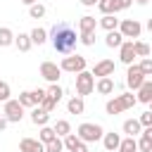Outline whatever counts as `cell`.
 Masks as SVG:
<instances>
[{
	"instance_id": "1",
	"label": "cell",
	"mask_w": 152,
	"mask_h": 152,
	"mask_svg": "<svg viewBox=\"0 0 152 152\" xmlns=\"http://www.w3.org/2000/svg\"><path fill=\"white\" fill-rule=\"evenodd\" d=\"M50 38H52L55 52H59V55H71L74 48H76V43H78L76 28H74L69 21H57V24L50 28Z\"/></svg>"
},
{
	"instance_id": "2",
	"label": "cell",
	"mask_w": 152,
	"mask_h": 152,
	"mask_svg": "<svg viewBox=\"0 0 152 152\" xmlns=\"http://www.w3.org/2000/svg\"><path fill=\"white\" fill-rule=\"evenodd\" d=\"M135 102H138V97H135L133 93H124V95H116V97H112V100L104 104V112H107L109 116H114V114H121V112L131 109Z\"/></svg>"
},
{
	"instance_id": "3",
	"label": "cell",
	"mask_w": 152,
	"mask_h": 152,
	"mask_svg": "<svg viewBox=\"0 0 152 152\" xmlns=\"http://www.w3.org/2000/svg\"><path fill=\"white\" fill-rule=\"evenodd\" d=\"M76 135L83 140V142H97V140H102L104 138V128L100 126V124H81L78 128H76Z\"/></svg>"
},
{
	"instance_id": "4",
	"label": "cell",
	"mask_w": 152,
	"mask_h": 152,
	"mask_svg": "<svg viewBox=\"0 0 152 152\" xmlns=\"http://www.w3.org/2000/svg\"><path fill=\"white\" fill-rule=\"evenodd\" d=\"M95 90V76H93V71H81V74H76V95L78 97H86V95H90Z\"/></svg>"
},
{
	"instance_id": "5",
	"label": "cell",
	"mask_w": 152,
	"mask_h": 152,
	"mask_svg": "<svg viewBox=\"0 0 152 152\" xmlns=\"http://www.w3.org/2000/svg\"><path fill=\"white\" fill-rule=\"evenodd\" d=\"M59 66H62V71H69V74H81V71H86V57L83 55H66L62 62H59Z\"/></svg>"
},
{
	"instance_id": "6",
	"label": "cell",
	"mask_w": 152,
	"mask_h": 152,
	"mask_svg": "<svg viewBox=\"0 0 152 152\" xmlns=\"http://www.w3.org/2000/svg\"><path fill=\"white\" fill-rule=\"evenodd\" d=\"M147 81V76L142 74V69H140V64H131L128 66V71H126V86L131 88V90H140V86Z\"/></svg>"
},
{
	"instance_id": "7",
	"label": "cell",
	"mask_w": 152,
	"mask_h": 152,
	"mask_svg": "<svg viewBox=\"0 0 152 152\" xmlns=\"http://www.w3.org/2000/svg\"><path fill=\"white\" fill-rule=\"evenodd\" d=\"M2 114L7 116V121H10V124H19V121L24 119V107H21V102H19V100H7V102H5Z\"/></svg>"
},
{
	"instance_id": "8",
	"label": "cell",
	"mask_w": 152,
	"mask_h": 152,
	"mask_svg": "<svg viewBox=\"0 0 152 152\" xmlns=\"http://www.w3.org/2000/svg\"><path fill=\"white\" fill-rule=\"evenodd\" d=\"M119 31H121V36H124V38H140L142 24H140L138 19H121Z\"/></svg>"
},
{
	"instance_id": "9",
	"label": "cell",
	"mask_w": 152,
	"mask_h": 152,
	"mask_svg": "<svg viewBox=\"0 0 152 152\" xmlns=\"http://www.w3.org/2000/svg\"><path fill=\"white\" fill-rule=\"evenodd\" d=\"M40 76H43L48 83H57L59 76H62V66L55 64V62H43V64H40Z\"/></svg>"
},
{
	"instance_id": "10",
	"label": "cell",
	"mask_w": 152,
	"mask_h": 152,
	"mask_svg": "<svg viewBox=\"0 0 152 152\" xmlns=\"http://www.w3.org/2000/svg\"><path fill=\"white\" fill-rule=\"evenodd\" d=\"M114 69H116V64H114L112 59H100V62L93 66V76H97V78L114 76Z\"/></svg>"
},
{
	"instance_id": "11",
	"label": "cell",
	"mask_w": 152,
	"mask_h": 152,
	"mask_svg": "<svg viewBox=\"0 0 152 152\" xmlns=\"http://www.w3.org/2000/svg\"><path fill=\"white\" fill-rule=\"evenodd\" d=\"M64 150H66V152H88L86 142H83L76 133H69V135L64 138Z\"/></svg>"
},
{
	"instance_id": "12",
	"label": "cell",
	"mask_w": 152,
	"mask_h": 152,
	"mask_svg": "<svg viewBox=\"0 0 152 152\" xmlns=\"http://www.w3.org/2000/svg\"><path fill=\"white\" fill-rule=\"evenodd\" d=\"M133 57H138L135 55V45H133V40H124V45L119 48V59L124 62V64H133Z\"/></svg>"
},
{
	"instance_id": "13",
	"label": "cell",
	"mask_w": 152,
	"mask_h": 152,
	"mask_svg": "<svg viewBox=\"0 0 152 152\" xmlns=\"http://www.w3.org/2000/svg\"><path fill=\"white\" fill-rule=\"evenodd\" d=\"M19 152H45V145L36 138H24L19 142Z\"/></svg>"
},
{
	"instance_id": "14",
	"label": "cell",
	"mask_w": 152,
	"mask_h": 152,
	"mask_svg": "<svg viewBox=\"0 0 152 152\" xmlns=\"http://www.w3.org/2000/svg\"><path fill=\"white\" fill-rule=\"evenodd\" d=\"M31 121L43 128V126H48V121H50V112H45L43 107H33V109H31Z\"/></svg>"
},
{
	"instance_id": "15",
	"label": "cell",
	"mask_w": 152,
	"mask_h": 152,
	"mask_svg": "<svg viewBox=\"0 0 152 152\" xmlns=\"http://www.w3.org/2000/svg\"><path fill=\"white\" fill-rule=\"evenodd\" d=\"M121 140H124V138H121L119 133H114V131H112V133H104V138H102V142H104V150H107V152H116V150H119V145H121Z\"/></svg>"
},
{
	"instance_id": "16",
	"label": "cell",
	"mask_w": 152,
	"mask_h": 152,
	"mask_svg": "<svg viewBox=\"0 0 152 152\" xmlns=\"http://www.w3.org/2000/svg\"><path fill=\"white\" fill-rule=\"evenodd\" d=\"M138 152H152V126L142 128L140 140H138Z\"/></svg>"
},
{
	"instance_id": "17",
	"label": "cell",
	"mask_w": 152,
	"mask_h": 152,
	"mask_svg": "<svg viewBox=\"0 0 152 152\" xmlns=\"http://www.w3.org/2000/svg\"><path fill=\"white\" fill-rule=\"evenodd\" d=\"M95 90H97L100 95H112V93H114V78H112V76L97 78V83H95Z\"/></svg>"
},
{
	"instance_id": "18",
	"label": "cell",
	"mask_w": 152,
	"mask_h": 152,
	"mask_svg": "<svg viewBox=\"0 0 152 152\" xmlns=\"http://www.w3.org/2000/svg\"><path fill=\"white\" fill-rule=\"evenodd\" d=\"M135 97H138V102H142V104H150V102H152V81H150V78L140 86V90L135 93Z\"/></svg>"
},
{
	"instance_id": "19",
	"label": "cell",
	"mask_w": 152,
	"mask_h": 152,
	"mask_svg": "<svg viewBox=\"0 0 152 152\" xmlns=\"http://www.w3.org/2000/svg\"><path fill=\"white\" fill-rule=\"evenodd\" d=\"M124 133H126V135H131V138L140 135V133H142L140 121H138V119H126V121H124Z\"/></svg>"
},
{
	"instance_id": "20",
	"label": "cell",
	"mask_w": 152,
	"mask_h": 152,
	"mask_svg": "<svg viewBox=\"0 0 152 152\" xmlns=\"http://www.w3.org/2000/svg\"><path fill=\"white\" fill-rule=\"evenodd\" d=\"M95 28H97L95 17L86 14V17H81V19H78V31H81V33H90V31H95Z\"/></svg>"
},
{
	"instance_id": "21",
	"label": "cell",
	"mask_w": 152,
	"mask_h": 152,
	"mask_svg": "<svg viewBox=\"0 0 152 152\" xmlns=\"http://www.w3.org/2000/svg\"><path fill=\"white\" fill-rule=\"evenodd\" d=\"M119 24H121V21H119L114 14H104V17L97 21V26H102L107 33H109V31H116V28H119Z\"/></svg>"
},
{
	"instance_id": "22",
	"label": "cell",
	"mask_w": 152,
	"mask_h": 152,
	"mask_svg": "<svg viewBox=\"0 0 152 152\" xmlns=\"http://www.w3.org/2000/svg\"><path fill=\"white\" fill-rule=\"evenodd\" d=\"M14 45L19 48V52H28V50H31V45H33L31 33H19V36L14 38Z\"/></svg>"
},
{
	"instance_id": "23",
	"label": "cell",
	"mask_w": 152,
	"mask_h": 152,
	"mask_svg": "<svg viewBox=\"0 0 152 152\" xmlns=\"http://www.w3.org/2000/svg\"><path fill=\"white\" fill-rule=\"evenodd\" d=\"M66 109H69V114H83L86 112V102H83V97H71L69 102H66Z\"/></svg>"
},
{
	"instance_id": "24",
	"label": "cell",
	"mask_w": 152,
	"mask_h": 152,
	"mask_svg": "<svg viewBox=\"0 0 152 152\" xmlns=\"http://www.w3.org/2000/svg\"><path fill=\"white\" fill-rule=\"evenodd\" d=\"M104 43H107V48H121V45H124L121 31H109V33L104 36Z\"/></svg>"
},
{
	"instance_id": "25",
	"label": "cell",
	"mask_w": 152,
	"mask_h": 152,
	"mask_svg": "<svg viewBox=\"0 0 152 152\" xmlns=\"http://www.w3.org/2000/svg\"><path fill=\"white\" fill-rule=\"evenodd\" d=\"M17 100L21 102V107H24V109H26V107H31V109H33V107H38V100L33 97V90H24V93H19V97H17Z\"/></svg>"
},
{
	"instance_id": "26",
	"label": "cell",
	"mask_w": 152,
	"mask_h": 152,
	"mask_svg": "<svg viewBox=\"0 0 152 152\" xmlns=\"http://www.w3.org/2000/svg\"><path fill=\"white\" fill-rule=\"evenodd\" d=\"M14 33H12V28H7V26H0V48H10V45H14Z\"/></svg>"
},
{
	"instance_id": "27",
	"label": "cell",
	"mask_w": 152,
	"mask_h": 152,
	"mask_svg": "<svg viewBox=\"0 0 152 152\" xmlns=\"http://www.w3.org/2000/svg\"><path fill=\"white\" fill-rule=\"evenodd\" d=\"M55 138H59V135H57V133H55V128H50V126H43V128H40V133H38V140H40L43 145L52 142Z\"/></svg>"
},
{
	"instance_id": "28",
	"label": "cell",
	"mask_w": 152,
	"mask_h": 152,
	"mask_svg": "<svg viewBox=\"0 0 152 152\" xmlns=\"http://www.w3.org/2000/svg\"><path fill=\"white\" fill-rule=\"evenodd\" d=\"M116 152H138V140L131 138V135H126V138L121 140V145H119Z\"/></svg>"
},
{
	"instance_id": "29",
	"label": "cell",
	"mask_w": 152,
	"mask_h": 152,
	"mask_svg": "<svg viewBox=\"0 0 152 152\" xmlns=\"http://www.w3.org/2000/svg\"><path fill=\"white\" fill-rule=\"evenodd\" d=\"M52 128H55V133H57L59 138H66V135L71 133V124H69L66 119H59V121H57V124H55Z\"/></svg>"
},
{
	"instance_id": "30",
	"label": "cell",
	"mask_w": 152,
	"mask_h": 152,
	"mask_svg": "<svg viewBox=\"0 0 152 152\" xmlns=\"http://www.w3.org/2000/svg\"><path fill=\"white\" fill-rule=\"evenodd\" d=\"M31 40H33V45H43V43L48 40V31L40 28V26H36V28L31 31Z\"/></svg>"
},
{
	"instance_id": "31",
	"label": "cell",
	"mask_w": 152,
	"mask_h": 152,
	"mask_svg": "<svg viewBox=\"0 0 152 152\" xmlns=\"http://www.w3.org/2000/svg\"><path fill=\"white\" fill-rule=\"evenodd\" d=\"M97 10L102 12V17H104V14H116L114 0H100V2H97Z\"/></svg>"
},
{
	"instance_id": "32",
	"label": "cell",
	"mask_w": 152,
	"mask_h": 152,
	"mask_svg": "<svg viewBox=\"0 0 152 152\" xmlns=\"http://www.w3.org/2000/svg\"><path fill=\"white\" fill-rule=\"evenodd\" d=\"M45 12H48V10H45V5H40V2H36V5L28 7V17H31V19H43Z\"/></svg>"
},
{
	"instance_id": "33",
	"label": "cell",
	"mask_w": 152,
	"mask_h": 152,
	"mask_svg": "<svg viewBox=\"0 0 152 152\" xmlns=\"http://www.w3.org/2000/svg\"><path fill=\"white\" fill-rule=\"evenodd\" d=\"M48 95H50L55 102H59V100H62V95H64V90H62V86H57V83H50V88H48Z\"/></svg>"
},
{
	"instance_id": "34",
	"label": "cell",
	"mask_w": 152,
	"mask_h": 152,
	"mask_svg": "<svg viewBox=\"0 0 152 152\" xmlns=\"http://www.w3.org/2000/svg\"><path fill=\"white\" fill-rule=\"evenodd\" d=\"M45 152H64V140L62 138H55L52 142L45 145Z\"/></svg>"
},
{
	"instance_id": "35",
	"label": "cell",
	"mask_w": 152,
	"mask_h": 152,
	"mask_svg": "<svg viewBox=\"0 0 152 152\" xmlns=\"http://www.w3.org/2000/svg\"><path fill=\"white\" fill-rule=\"evenodd\" d=\"M133 45H135V55H138V57H147V55H150V45H147V43L133 40Z\"/></svg>"
},
{
	"instance_id": "36",
	"label": "cell",
	"mask_w": 152,
	"mask_h": 152,
	"mask_svg": "<svg viewBox=\"0 0 152 152\" xmlns=\"http://www.w3.org/2000/svg\"><path fill=\"white\" fill-rule=\"evenodd\" d=\"M10 95H12L10 83H7V81H0V102H7V100H10Z\"/></svg>"
},
{
	"instance_id": "37",
	"label": "cell",
	"mask_w": 152,
	"mask_h": 152,
	"mask_svg": "<svg viewBox=\"0 0 152 152\" xmlns=\"http://www.w3.org/2000/svg\"><path fill=\"white\" fill-rule=\"evenodd\" d=\"M78 43H83V45H95V31H90V33H81L78 36Z\"/></svg>"
},
{
	"instance_id": "38",
	"label": "cell",
	"mask_w": 152,
	"mask_h": 152,
	"mask_svg": "<svg viewBox=\"0 0 152 152\" xmlns=\"http://www.w3.org/2000/svg\"><path fill=\"white\" fill-rule=\"evenodd\" d=\"M138 121H140V126H142V128H150V126H152V112H150V109H147V112H142V114L138 116Z\"/></svg>"
},
{
	"instance_id": "39",
	"label": "cell",
	"mask_w": 152,
	"mask_h": 152,
	"mask_svg": "<svg viewBox=\"0 0 152 152\" xmlns=\"http://www.w3.org/2000/svg\"><path fill=\"white\" fill-rule=\"evenodd\" d=\"M140 69L145 76H152V57H142L140 59Z\"/></svg>"
},
{
	"instance_id": "40",
	"label": "cell",
	"mask_w": 152,
	"mask_h": 152,
	"mask_svg": "<svg viewBox=\"0 0 152 152\" xmlns=\"http://www.w3.org/2000/svg\"><path fill=\"white\" fill-rule=\"evenodd\" d=\"M38 107H43V109H45V112H52V109H55V107H57V102H55V100H52V97H50V95H45V97H43V102H40V104H38Z\"/></svg>"
},
{
	"instance_id": "41",
	"label": "cell",
	"mask_w": 152,
	"mask_h": 152,
	"mask_svg": "<svg viewBox=\"0 0 152 152\" xmlns=\"http://www.w3.org/2000/svg\"><path fill=\"white\" fill-rule=\"evenodd\" d=\"M114 5H116V12H121V10H128L133 5V0H114Z\"/></svg>"
},
{
	"instance_id": "42",
	"label": "cell",
	"mask_w": 152,
	"mask_h": 152,
	"mask_svg": "<svg viewBox=\"0 0 152 152\" xmlns=\"http://www.w3.org/2000/svg\"><path fill=\"white\" fill-rule=\"evenodd\" d=\"M45 95H48V90H43V88H36V90H33V97L38 100V104L43 102V97H45Z\"/></svg>"
},
{
	"instance_id": "43",
	"label": "cell",
	"mask_w": 152,
	"mask_h": 152,
	"mask_svg": "<svg viewBox=\"0 0 152 152\" xmlns=\"http://www.w3.org/2000/svg\"><path fill=\"white\" fill-rule=\"evenodd\" d=\"M7 124H10V121H7V116H5V114H0V133L7 128Z\"/></svg>"
},
{
	"instance_id": "44",
	"label": "cell",
	"mask_w": 152,
	"mask_h": 152,
	"mask_svg": "<svg viewBox=\"0 0 152 152\" xmlns=\"http://www.w3.org/2000/svg\"><path fill=\"white\" fill-rule=\"evenodd\" d=\"M100 0H81V5H86V7H93V5H97Z\"/></svg>"
},
{
	"instance_id": "45",
	"label": "cell",
	"mask_w": 152,
	"mask_h": 152,
	"mask_svg": "<svg viewBox=\"0 0 152 152\" xmlns=\"http://www.w3.org/2000/svg\"><path fill=\"white\" fill-rule=\"evenodd\" d=\"M21 2H24V5H28V7H31V5H36V0H21Z\"/></svg>"
},
{
	"instance_id": "46",
	"label": "cell",
	"mask_w": 152,
	"mask_h": 152,
	"mask_svg": "<svg viewBox=\"0 0 152 152\" xmlns=\"http://www.w3.org/2000/svg\"><path fill=\"white\" fill-rule=\"evenodd\" d=\"M147 31L152 33V19H147Z\"/></svg>"
},
{
	"instance_id": "47",
	"label": "cell",
	"mask_w": 152,
	"mask_h": 152,
	"mask_svg": "<svg viewBox=\"0 0 152 152\" xmlns=\"http://www.w3.org/2000/svg\"><path fill=\"white\" fill-rule=\"evenodd\" d=\"M135 2H138V5H147L150 0H135Z\"/></svg>"
},
{
	"instance_id": "48",
	"label": "cell",
	"mask_w": 152,
	"mask_h": 152,
	"mask_svg": "<svg viewBox=\"0 0 152 152\" xmlns=\"http://www.w3.org/2000/svg\"><path fill=\"white\" fill-rule=\"evenodd\" d=\"M150 112H152V102H150Z\"/></svg>"
},
{
	"instance_id": "49",
	"label": "cell",
	"mask_w": 152,
	"mask_h": 152,
	"mask_svg": "<svg viewBox=\"0 0 152 152\" xmlns=\"http://www.w3.org/2000/svg\"><path fill=\"white\" fill-rule=\"evenodd\" d=\"M104 152H107V150H104Z\"/></svg>"
},
{
	"instance_id": "50",
	"label": "cell",
	"mask_w": 152,
	"mask_h": 152,
	"mask_svg": "<svg viewBox=\"0 0 152 152\" xmlns=\"http://www.w3.org/2000/svg\"><path fill=\"white\" fill-rule=\"evenodd\" d=\"M64 152H66V150H64Z\"/></svg>"
}]
</instances>
